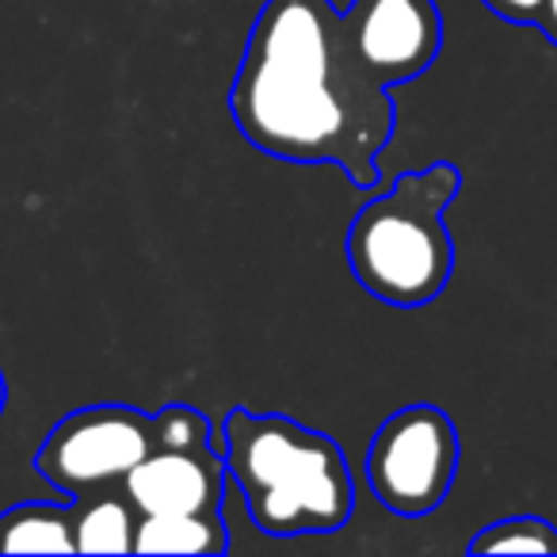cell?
Wrapping results in <instances>:
<instances>
[{
	"label": "cell",
	"mask_w": 557,
	"mask_h": 557,
	"mask_svg": "<svg viewBox=\"0 0 557 557\" xmlns=\"http://www.w3.org/2000/svg\"><path fill=\"white\" fill-rule=\"evenodd\" d=\"M230 115L260 153L333 164L359 191L379 187L397 119L333 0H263L230 85Z\"/></svg>",
	"instance_id": "1"
},
{
	"label": "cell",
	"mask_w": 557,
	"mask_h": 557,
	"mask_svg": "<svg viewBox=\"0 0 557 557\" xmlns=\"http://www.w3.org/2000/svg\"><path fill=\"white\" fill-rule=\"evenodd\" d=\"M214 447L240 488L245 511L271 539L333 534L356 511V485L344 447L318 428L278 412L230 409Z\"/></svg>",
	"instance_id": "2"
},
{
	"label": "cell",
	"mask_w": 557,
	"mask_h": 557,
	"mask_svg": "<svg viewBox=\"0 0 557 557\" xmlns=\"http://www.w3.org/2000/svg\"><path fill=\"white\" fill-rule=\"evenodd\" d=\"M462 191V172L435 161L405 172L389 191L374 195L348 230V268L371 298L397 310H420L447 290L455 240L447 210Z\"/></svg>",
	"instance_id": "3"
},
{
	"label": "cell",
	"mask_w": 557,
	"mask_h": 557,
	"mask_svg": "<svg viewBox=\"0 0 557 557\" xmlns=\"http://www.w3.org/2000/svg\"><path fill=\"white\" fill-rule=\"evenodd\" d=\"M458 428L440 405H405L389 412L367 447V485L394 516L417 519L447 500L458 473Z\"/></svg>",
	"instance_id": "4"
},
{
	"label": "cell",
	"mask_w": 557,
	"mask_h": 557,
	"mask_svg": "<svg viewBox=\"0 0 557 557\" xmlns=\"http://www.w3.org/2000/svg\"><path fill=\"white\" fill-rule=\"evenodd\" d=\"M157 447V417L134 405H88L62 417L42 440L35 470L70 500L123 481Z\"/></svg>",
	"instance_id": "5"
},
{
	"label": "cell",
	"mask_w": 557,
	"mask_h": 557,
	"mask_svg": "<svg viewBox=\"0 0 557 557\" xmlns=\"http://www.w3.org/2000/svg\"><path fill=\"white\" fill-rule=\"evenodd\" d=\"M344 27L371 77L386 88L417 81L443 50V16L435 0H351Z\"/></svg>",
	"instance_id": "6"
},
{
	"label": "cell",
	"mask_w": 557,
	"mask_h": 557,
	"mask_svg": "<svg viewBox=\"0 0 557 557\" xmlns=\"http://www.w3.org/2000/svg\"><path fill=\"white\" fill-rule=\"evenodd\" d=\"M126 500L141 516H180V511H222L230 473L214 443L199 447H153L123 478Z\"/></svg>",
	"instance_id": "7"
},
{
	"label": "cell",
	"mask_w": 557,
	"mask_h": 557,
	"mask_svg": "<svg viewBox=\"0 0 557 557\" xmlns=\"http://www.w3.org/2000/svg\"><path fill=\"white\" fill-rule=\"evenodd\" d=\"M0 554H77V508L27 500L0 511Z\"/></svg>",
	"instance_id": "8"
},
{
	"label": "cell",
	"mask_w": 557,
	"mask_h": 557,
	"mask_svg": "<svg viewBox=\"0 0 557 557\" xmlns=\"http://www.w3.org/2000/svg\"><path fill=\"white\" fill-rule=\"evenodd\" d=\"M230 527L222 511H180L141 516L134 531V554H225Z\"/></svg>",
	"instance_id": "9"
},
{
	"label": "cell",
	"mask_w": 557,
	"mask_h": 557,
	"mask_svg": "<svg viewBox=\"0 0 557 557\" xmlns=\"http://www.w3.org/2000/svg\"><path fill=\"white\" fill-rule=\"evenodd\" d=\"M77 508V554H134V523L131 500L123 496H81Z\"/></svg>",
	"instance_id": "10"
},
{
	"label": "cell",
	"mask_w": 557,
	"mask_h": 557,
	"mask_svg": "<svg viewBox=\"0 0 557 557\" xmlns=\"http://www.w3.org/2000/svg\"><path fill=\"white\" fill-rule=\"evenodd\" d=\"M470 554H557V527L539 516H508L481 527L470 539Z\"/></svg>",
	"instance_id": "11"
},
{
	"label": "cell",
	"mask_w": 557,
	"mask_h": 557,
	"mask_svg": "<svg viewBox=\"0 0 557 557\" xmlns=\"http://www.w3.org/2000/svg\"><path fill=\"white\" fill-rule=\"evenodd\" d=\"M493 16H500V20H508V24H527V27H534L539 24V16H542V4L546 0H481Z\"/></svg>",
	"instance_id": "12"
},
{
	"label": "cell",
	"mask_w": 557,
	"mask_h": 557,
	"mask_svg": "<svg viewBox=\"0 0 557 557\" xmlns=\"http://www.w3.org/2000/svg\"><path fill=\"white\" fill-rule=\"evenodd\" d=\"M539 27L542 35H546V42H554L557 47V0H546V4H542V16H539Z\"/></svg>",
	"instance_id": "13"
},
{
	"label": "cell",
	"mask_w": 557,
	"mask_h": 557,
	"mask_svg": "<svg viewBox=\"0 0 557 557\" xmlns=\"http://www.w3.org/2000/svg\"><path fill=\"white\" fill-rule=\"evenodd\" d=\"M4 405H9V382H4V371H0V417H4Z\"/></svg>",
	"instance_id": "14"
}]
</instances>
